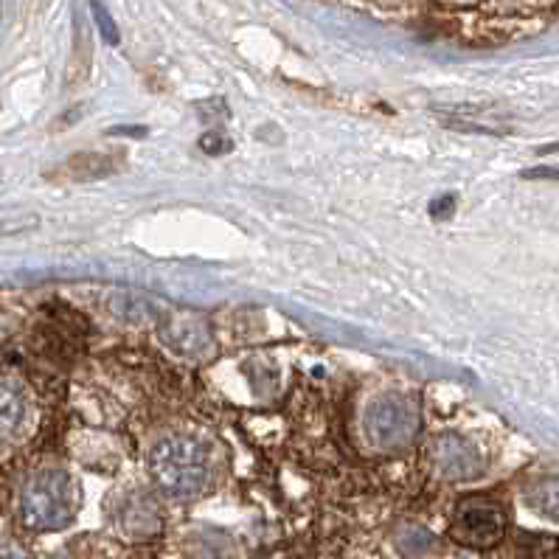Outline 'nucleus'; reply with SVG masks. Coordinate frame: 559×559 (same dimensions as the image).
Returning a JSON list of instances; mask_svg holds the SVG:
<instances>
[{"instance_id": "0eeeda50", "label": "nucleus", "mask_w": 559, "mask_h": 559, "mask_svg": "<svg viewBox=\"0 0 559 559\" xmlns=\"http://www.w3.org/2000/svg\"><path fill=\"white\" fill-rule=\"evenodd\" d=\"M116 529L130 537V540H147L161 531V509L158 503L149 498L147 492H130L127 498H121L113 512Z\"/></svg>"}, {"instance_id": "7ed1b4c3", "label": "nucleus", "mask_w": 559, "mask_h": 559, "mask_svg": "<svg viewBox=\"0 0 559 559\" xmlns=\"http://www.w3.org/2000/svg\"><path fill=\"white\" fill-rule=\"evenodd\" d=\"M363 430H366L368 442L374 444V450L399 453L416 442V436L422 430V411L411 397L385 394L366 408Z\"/></svg>"}, {"instance_id": "f03ea898", "label": "nucleus", "mask_w": 559, "mask_h": 559, "mask_svg": "<svg viewBox=\"0 0 559 559\" xmlns=\"http://www.w3.org/2000/svg\"><path fill=\"white\" fill-rule=\"evenodd\" d=\"M82 492L65 470H40L20 489V517L31 531L65 529L79 512Z\"/></svg>"}, {"instance_id": "4468645a", "label": "nucleus", "mask_w": 559, "mask_h": 559, "mask_svg": "<svg viewBox=\"0 0 559 559\" xmlns=\"http://www.w3.org/2000/svg\"><path fill=\"white\" fill-rule=\"evenodd\" d=\"M200 147L206 152H225V149H231V141L222 133H208L200 138Z\"/></svg>"}, {"instance_id": "1a4fd4ad", "label": "nucleus", "mask_w": 559, "mask_h": 559, "mask_svg": "<svg viewBox=\"0 0 559 559\" xmlns=\"http://www.w3.org/2000/svg\"><path fill=\"white\" fill-rule=\"evenodd\" d=\"M26 419V394L15 380L0 377V442L15 436Z\"/></svg>"}, {"instance_id": "ddd939ff", "label": "nucleus", "mask_w": 559, "mask_h": 559, "mask_svg": "<svg viewBox=\"0 0 559 559\" xmlns=\"http://www.w3.org/2000/svg\"><path fill=\"white\" fill-rule=\"evenodd\" d=\"M93 17H96V23H99V29H102L104 40L107 43H118V29L116 23H113V17H110V12L102 6V0H93Z\"/></svg>"}, {"instance_id": "f8f14e48", "label": "nucleus", "mask_w": 559, "mask_h": 559, "mask_svg": "<svg viewBox=\"0 0 559 559\" xmlns=\"http://www.w3.org/2000/svg\"><path fill=\"white\" fill-rule=\"evenodd\" d=\"M397 545L402 548V554H408V557H419V554H425L427 548L433 545V537H430L425 529H405L402 534H399Z\"/></svg>"}, {"instance_id": "20e7f679", "label": "nucleus", "mask_w": 559, "mask_h": 559, "mask_svg": "<svg viewBox=\"0 0 559 559\" xmlns=\"http://www.w3.org/2000/svg\"><path fill=\"white\" fill-rule=\"evenodd\" d=\"M509 529V515L503 503L486 495H470L458 501L453 520H450V537L467 548H495L506 537Z\"/></svg>"}, {"instance_id": "6e6552de", "label": "nucleus", "mask_w": 559, "mask_h": 559, "mask_svg": "<svg viewBox=\"0 0 559 559\" xmlns=\"http://www.w3.org/2000/svg\"><path fill=\"white\" fill-rule=\"evenodd\" d=\"M107 309L121 324L135 326V329L158 326V321H161V307L152 298L133 293V290H113L107 295Z\"/></svg>"}, {"instance_id": "2eb2a0df", "label": "nucleus", "mask_w": 559, "mask_h": 559, "mask_svg": "<svg viewBox=\"0 0 559 559\" xmlns=\"http://www.w3.org/2000/svg\"><path fill=\"white\" fill-rule=\"evenodd\" d=\"M453 208H456V200H453V197L447 194L444 200H436L430 211H433V217H439V220H444V217H450V214H453Z\"/></svg>"}, {"instance_id": "423d86ee", "label": "nucleus", "mask_w": 559, "mask_h": 559, "mask_svg": "<svg viewBox=\"0 0 559 559\" xmlns=\"http://www.w3.org/2000/svg\"><path fill=\"white\" fill-rule=\"evenodd\" d=\"M430 461L444 481H475L484 472V458L475 444L456 433H444L430 447Z\"/></svg>"}, {"instance_id": "dca6fc26", "label": "nucleus", "mask_w": 559, "mask_h": 559, "mask_svg": "<svg viewBox=\"0 0 559 559\" xmlns=\"http://www.w3.org/2000/svg\"><path fill=\"white\" fill-rule=\"evenodd\" d=\"M0 559H31L20 545H0Z\"/></svg>"}, {"instance_id": "9b49d317", "label": "nucleus", "mask_w": 559, "mask_h": 559, "mask_svg": "<svg viewBox=\"0 0 559 559\" xmlns=\"http://www.w3.org/2000/svg\"><path fill=\"white\" fill-rule=\"evenodd\" d=\"M520 548L529 559H559V537L554 534H520Z\"/></svg>"}, {"instance_id": "f257e3e1", "label": "nucleus", "mask_w": 559, "mask_h": 559, "mask_svg": "<svg viewBox=\"0 0 559 559\" xmlns=\"http://www.w3.org/2000/svg\"><path fill=\"white\" fill-rule=\"evenodd\" d=\"M149 478L172 501H192L206 492L214 475L211 453L192 436H169L149 450Z\"/></svg>"}, {"instance_id": "39448f33", "label": "nucleus", "mask_w": 559, "mask_h": 559, "mask_svg": "<svg viewBox=\"0 0 559 559\" xmlns=\"http://www.w3.org/2000/svg\"><path fill=\"white\" fill-rule=\"evenodd\" d=\"M158 329L163 343L183 357H208L214 352V332L200 312H189V309H172L166 315L161 312Z\"/></svg>"}, {"instance_id": "9d476101", "label": "nucleus", "mask_w": 559, "mask_h": 559, "mask_svg": "<svg viewBox=\"0 0 559 559\" xmlns=\"http://www.w3.org/2000/svg\"><path fill=\"white\" fill-rule=\"evenodd\" d=\"M526 503L531 512H537L545 520H559V475L534 481L526 492Z\"/></svg>"}]
</instances>
